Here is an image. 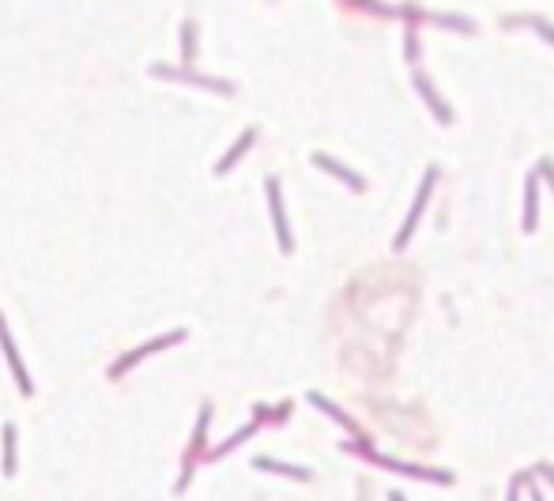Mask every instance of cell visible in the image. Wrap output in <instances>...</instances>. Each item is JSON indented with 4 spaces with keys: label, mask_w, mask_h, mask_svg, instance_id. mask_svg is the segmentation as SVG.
<instances>
[{
    "label": "cell",
    "mask_w": 554,
    "mask_h": 501,
    "mask_svg": "<svg viewBox=\"0 0 554 501\" xmlns=\"http://www.w3.org/2000/svg\"><path fill=\"white\" fill-rule=\"evenodd\" d=\"M509 501H517V490H513V494H509Z\"/></svg>",
    "instance_id": "cell-4"
},
{
    "label": "cell",
    "mask_w": 554,
    "mask_h": 501,
    "mask_svg": "<svg viewBox=\"0 0 554 501\" xmlns=\"http://www.w3.org/2000/svg\"><path fill=\"white\" fill-rule=\"evenodd\" d=\"M11 445H16V430L8 426V430H4V453H8V456H4V471H16V456H11Z\"/></svg>",
    "instance_id": "cell-3"
},
{
    "label": "cell",
    "mask_w": 554,
    "mask_h": 501,
    "mask_svg": "<svg viewBox=\"0 0 554 501\" xmlns=\"http://www.w3.org/2000/svg\"><path fill=\"white\" fill-rule=\"evenodd\" d=\"M392 501H404V497H400V494H392Z\"/></svg>",
    "instance_id": "cell-5"
},
{
    "label": "cell",
    "mask_w": 554,
    "mask_h": 501,
    "mask_svg": "<svg viewBox=\"0 0 554 501\" xmlns=\"http://www.w3.org/2000/svg\"><path fill=\"white\" fill-rule=\"evenodd\" d=\"M260 468L279 471V475H294V479H309V471H302V468H287V464H272V460H260Z\"/></svg>",
    "instance_id": "cell-2"
},
{
    "label": "cell",
    "mask_w": 554,
    "mask_h": 501,
    "mask_svg": "<svg viewBox=\"0 0 554 501\" xmlns=\"http://www.w3.org/2000/svg\"><path fill=\"white\" fill-rule=\"evenodd\" d=\"M0 343H4V351H8V362H11V369H16V377H19L23 396H31V381H26V373H23V362H19L16 347H11V339H8V332H4V324H0Z\"/></svg>",
    "instance_id": "cell-1"
}]
</instances>
